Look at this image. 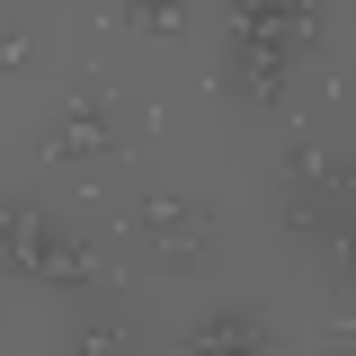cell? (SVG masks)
Listing matches in <instances>:
<instances>
[{
    "mask_svg": "<svg viewBox=\"0 0 356 356\" xmlns=\"http://www.w3.org/2000/svg\"><path fill=\"white\" fill-rule=\"evenodd\" d=\"M0 267L27 276V285H54V294H98L107 285V259L89 241H72L36 196H0Z\"/></svg>",
    "mask_w": 356,
    "mask_h": 356,
    "instance_id": "cell-1",
    "label": "cell"
},
{
    "mask_svg": "<svg viewBox=\"0 0 356 356\" xmlns=\"http://www.w3.org/2000/svg\"><path fill=\"white\" fill-rule=\"evenodd\" d=\"M116 152H125V98L89 72V81L63 89V107H44L36 161L44 170H89V161H116Z\"/></svg>",
    "mask_w": 356,
    "mask_h": 356,
    "instance_id": "cell-2",
    "label": "cell"
},
{
    "mask_svg": "<svg viewBox=\"0 0 356 356\" xmlns=\"http://www.w3.org/2000/svg\"><path fill=\"white\" fill-rule=\"evenodd\" d=\"M134 241L170 267V276H196V267L214 259V205L205 196H178V187H143L134 196Z\"/></svg>",
    "mask_w": 356,
    "mask_h": 356,
    "instance_id": "cell-3",
    "label": "cell"
},
{
    "mask_svg": "<svg viewBox=\"0 0 356 356\" xmlns=\"http://www.w3.org/2000/svg\"><path fill=\"white\" fill-rule=\"evenodd\" d=\"M294 54L303 44H285V36H259V27H232V98H250V107H276L285 98V72H294Z\"/></svg>",
    "mask_w": 356,
    "mask_h": 356,
    "instance_id": "cell-4",
    "label": "cell"
},
{
    "mask_svg": "<svg viewBox=\"0 0 356 356\" xmlns=\"http://www.w3.org/2000/svg\"><path fill=\"white\" fill-rule=\"evenodd\" d=\"M276 187H294V196H330V205H348V152H321L312 134L285 143V178Z\"/></svg>",
    "mask_w": 356,
    "mask_h": 356,
    "instance_id": "cell-5",
    "label": "cell"
},
{
    "mask_svg": "<svg viewBox=\"0 0 356 356\" xmlns=\"http://www.w3.org/2000/svg\"><path fill=\"white\" fill-rule=\"evenodd\" d=\"M187 348H276V312L267 303H222L187 330Z\"/></svg>",
    "mask_w": 356,
    "mask_h": 356,
    "instance_id": "cell-6",
    "label": "cell"
},
{
    "mask_svg": "<svg viewBox=\"0 0 356 356\" xmlns=\"http://www.w3.org/2000/svg\"><path fill=\"white\" fill-rule=\"evenodd\" d=\"M63 348H81V356H98V348H134L125 303H81V312H72V330H63Z\"/></svg>",
    "mask_w": 356,
    "mask_h": 356,
    "instance_id": "cell-7",
    "label": "cell"
},
{
    "mask_svg": "<svg viewBox=\"0 0 356 356\" xmlns=\"http://www.w3.org/2000/svg\"><path fill=\"white\" fill-rule=\"evenodd\" d=\"M134 36H187V0H116Z\"/></svg>",
    "mask_w": 356,
    "mask_h": 356,
    "instance_id": "cell-8",
    "label": "cell"
},
{
    "mask_svg": "<svg viewBox=\"0 0 356 356\" xmlns=\"http://www.w3.org/2000/svg\"><path fill=\"white\" fill-rule=\"evenodd\" d=\"M36 27H0V72H36Z\"/></svg>",
    "mask_w": 356,
    "mask_h": 356,
    "instance_id": "cell-9",
    "label": "cell"
}]
</instances>
